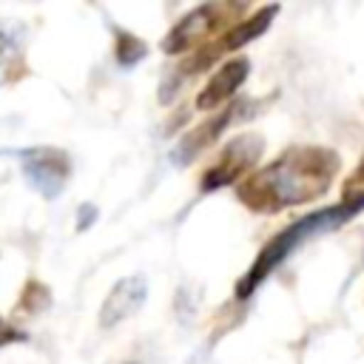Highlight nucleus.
I'll return each mask as SVG.
<instances>
[{"label": "nucleus", "mask_w": 364, "mask_h": 364, "mask_svg": "<svg viewBox=\"0 0 364 364\" xmlns=\"http://www.w3.org/2000/svg\"><path fill=\"white\" fill-rule=\"evenodd\" d=\"M242 17H247V6L245 3H233V0H213V3H202L196 9H191L188 14H182L168 34L162 37L159 48L171 57L176 54H193L196 48L213 43L216 37H222L230 26H236Z\"/></svg>", "instance_id": "nucleus-4"}, {"label": "nucleus", "mask_w": 364, "mask_h": 364, "mask_svg": "<svg viewBox=\"0 0 364 364\" xmlns=\"http://www.w3.org/2000/svg\"><path fill=\"white\" fill-rule=\"evenodd\" d=\"M247 77H250V60L245 57V54H236V57H230V60H225L213 74H210V80L205 82V88L196 94V108L199 111H219V108H225L228 102H233V97H236V91L247 82Z\"/></svg>", "instance_id": "nucleus-8"}, {"label": "nucleus", "mask_w": 364, "mask_h": 364, "mask_svg": "<svg viewBox=\"0 0 364 364\" xmlns=\"http://www.w3.org/2000/svg\"><path fill=\"white\" fill-rule=\"evenodd\" d=\"M358 196H364V154L341 188V199H358Z\"/></svg>", "instance_id": "nucleus-13"}, {"label": "nucleus", "mask_w": 364, "mask_h": 364, "mask_svg": "<svg viewBox=\"0 0 364 364\" xmlns=\"http://www.w3.org/2000/svg\"><path fill=\"white\" fill-rule=\"evenodd\" d=\"M48 304H51V290H48L43 282L31 279V282H26L14 313H17V316H20V313H23V316H34V313H43Z\"/></svg>", "instance_id": "nucleus-12"}, {"label": "nucleus", "mask_w": 364, "mask_h": 364, "mask_svg": "<svg viewBox=\"0 0 364 364\" xmlns=\"http://www.w3.org/2000/svg\"><path fill=\"white\" fill-rule=\"evenodd\" d=\"M253 100H233L225 108L213 111L210 117H205L199 125H193L188 134H182V139L176 142V148L171 151V162L173 165H191L193 159H199L236 119L247 117L245 111H253Z\"/></svg>", "instance_id": "nucleus-7"}, {"label": "nucleus", "mask_w": 364, "mask_h": 364, "mask_svg": "<svg viewBox=\"0 0 364 364\" xmlns=\"http://www.w3.org/2000/svg\"><path fill=\"white\" fill-rule=\"evenodd\" d=\"M276 14H279V6H276V3L259 6V9H253L247 17H242L236 26H230L222 37H216L213 43H208V46L196 48L193 54L182 57L179 65H173V68L165 74V80H162V85H159V102L168 105V102L179 94V88H182L185 80L202 74L205 68H210V65H213L216 60H222L225 54H233V51H239L242 46L253 43L256 37H262V34L270 28V23L276 20Z\"/></svg>", "instance_id": "nucleus-3"}, {"label": "nucleus", "mask_w": 364, "mask_h": 364, "mask_svg": "<svg viewBox=\"0 0 364 364\" xmlns=\"http://www.w3.org/2000/svg\"><path fill=\"white\" fill-rule=\"evenodd\" d=\"M361 210H364V196H358V199H341V202H336V205L310 210L307 216H301V219L290 222L287 228H282L276 236H270V239L262 245V250H259V256L253 259V264L247 267V273L236 282V290H233L236 299H239V301L250 299V296L256 293V287H259L299 245H304V242L313 239V236H321V233H327V230L341 228L344 222H350V219L358 216Z\"/></svg>", "instance_id": "nucleus-2"}, {"label": "nucleus", "mask_w": 364, "mask_h": 364, "mask_svg": "<svg viewBox=\"0 0 364 364\" xmlns=\"http://www.w3.org/2000/svg\"><path fill=\"white\" fill-rule=\"evenodd\" d=\"M262 154H264V136L262 134H236L216 154V159L202 171L199 191L202 193H213L219 188L245 182L253 173V168L262 159Z\"/></svg>", "instance_id": "nucleus-5"}, {"label": "nucleus", "mask_w": 364, "mask_h": 364, "mask_svg": "<svg viewBox=\"0 0 364 364\" xmlns=\"http://www.w3.org/2000/svg\"><path fill=\"white\" fill-rule=\"evenodd\" d=\"M94 222H97V208L91 202H82L77 208V230H88Z\"/></svg>", "instance_id": "nucleus-15"}, {"label": "nucleus", "mask_w": 364, "mask_h": 364, "mask_svg": "<svg viewBox=\"0 0 364 364\" xmlns=\"http://www.w3.org/2000/svg\"><path fill=\"white\" fill-rule=\"evenodd\" d=\"M26 74H28V65H26L17 28L0 23V88L23 80Z\"/></svg>", "instance_id": "nucleus-10"}, {"label": "nucleus", "mask_w": 364, "mask_h": 364, "mask_svg": "<svg viewBox=\"0 0 364 364\" xmlns=\"http://www.w3.org/2000/svg\"><path fill=\"white\" fill-rule=\"evenodd\" d=\"M341 171V156L324 145H290L273 162L236 185V199L253 213H282L321 199Z\"/></svg>", "instance_id": "nucleus-1"}, {"label": "nucleus", "mask_w": 364, "mask_h": 364, "mask_svg": "<svg viewBox=\"0 0 364 364\" xmlns=\"http://www.w3.org/2000/svg\"><path fill=\"white\" fill-rule=\"evenodd\" d=\"M148 57V43L125 28L114 26V60L119 68H131L136 63H142Z\"/></svg>", "instance_id": "nucleus-11"}, {"label": "nucleus", "mask_w": 364, "mask_h": 364, "mask_svg": "<svg viewBox=\"0 0 364 364\" xmlns=\"http://www.w3.org/2000/svg\"><path fill=\"white\" fill-rule=\"evenodd\" d=\"M20 171L31 191H37L43 199H57L71 176V156L63 148L54 145H34L17 154Z\"/></svg>", "instance_id": "nucleus-6"}, {"label": "nucleus", "mask_w": 364, "mask_h": 364, "mask_svg": "<svg viewBox=\"0 0 364 364\" xmlns=\"http://www.w3.org/2000/svg\"><path fill=\"white\" fill-rule=\"evenodd\" d=\"M23 338H26V333H23L20 327H14L11 321L0 318V347H9V344H14V341H23Z\"/></svg>", "instance_id": "nucleus-14"}, {"label": "nucleus", "mask_w": 364, "mask_h": 364, "mask_svg": "<svg viewBox=\"0 0 364 364\" xmlns=\"http://www.w3.org/2000/svg\"><path fill=\"white\" fill-rule=\"evenodd\" d=\"M148 299V282L142 276H122L105 296L102 307H100V327L111 330L117 324H122L125 318H131L136 310H142Z\"/></svg>", "instance_id": "nucleus-9"}]
</instances>
